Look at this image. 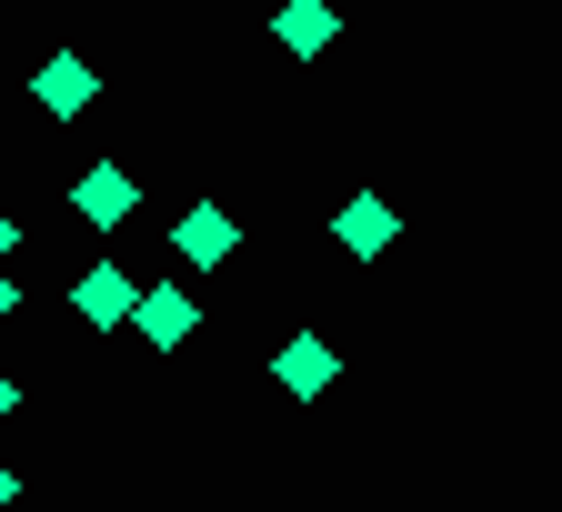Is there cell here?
<instances>
[{"mask_svg":"<svg viewBox=\"0 0 562 512\" xmlns=\"http://www.w3.org/2000/svg\"><path fill=\"white\" fill-rule=\"evenodd\" d=\"M171 252H181V271H222L241 252V222H232L222 201H191L181 222H171Z\"/></svg>","mask_w":562,"mask_h":512,"instance_id":"1","label":"cell"},{"mask_svg":"<svg viewBox=\"0 0 562 512\" xmlns=\"http://www.w3.org/2000/svg\"><path fill=\"white\" fill-rule=\"evenodd\" d=\"M331 242H341L351 261H382V252L402 242V211H392L382 191H351V201L331 211Z\"/></svg>","mask_w":562,"mask_h":512,"instance_id":"2","label":"cell"},{"mask_svg":"<svg viewBox=\"0 0 562 512\" xmlns=\"http://www.w3.org/2000/svg\"><path fill=\"white\" fill-rule=\"evenodd\" d=\"M140 291H151V281H131L121 261H91L81 281H70V312H81V322H101V332H111V322H140Z\"/></svg>","mask_w":562,"mask_h":512,"instance_id":"3","label":"cell"},{"mask_svg":"<svg viewBox=\"0 0 562 512\" xmlns=\"http://www.w3.org/2000/svg\"><path fill=\"white\" fill-rule=\"evenodd\" d=\"M331 372H341V352H331L322 332H292V342L271 352V382L292 392V402H322V392H331Z\"/></svg>","mask_w":562,"mask_h":512,"instance_id":"4","label":"cell"},{"mask_svg":"<svg viewBox=\"0 0 562 512\" xmlns=\"http://www.w3.org/2000/svg\"><path fill=\"white\" fill-rule=\"evenodd\" d=\"M70 211H81L91 232H121L131 211H140V181H131V171H111V162H91L81 181H70Z\"/></svg>","mask_w":562,"mask_h":512,"instance_id":"5","label":"cell"},{"mask_svg":"<svg viewBox=\"0 0 562 512\" xmlns=\"http://www.w3.org/2000/svg\"><path fill=\"white\" fill-rule=\"evenodd\" d=\"M91 91H101V81H91V60H81V51H50V60L31 70V101H41L50 121H81Z\"/></svg>","mask_w":562,"mask_h":512,"instance_id":"6","label":"cell"},{"mask_svg":"<svg viewBox=\"0 0 562 512\" xmlns=\"http://www.w3.org/2000/svg\"><path fill=\"white\" fill-rule=\"evenodd\" d=\"M191 332H201L191 281H151V291H140V342H151V352H181Z\"/></svg>","mask_w":562,"mask_h":512,"instance_id":"7","label":"cell"},{"mask_svg":"<svg viewBox=\"0 0 562 512\" xmlns=\"http://www.w3.org/2000/svg\"><path fill=\"white\" fill-rule=\"evenodd\" d=\"M271 41L292 51V60H322L341 41V11H331V0H281V11H271Z\"/></svg>","mask_w":562,"mask_h":512,"instance_id":"8","label":"cell"},{"mask_svg":"<svg viewBox=\"0 0 562 512\" xmlns=\"http://www.w3.org/2000/svg\"><path fill=\"white\" fill-rule=\"evenodd\" d=\"M21 252V222H11V211H0V261H11Z\"/></svg>","mask_w":562,"mask_h":512,"instance_id":"9","label":"cell"},{"mask_svg":"<svg viewBox=\"0 0 562 512\" xmlns=\"http://www.w3.org/2000/svg\"><path fill=\"white\" fill-rule=\"evenodd\" d=\"M11 412H21V382H11V372H0V422H11Z\"/></svg>","mask_w":562,"mask_h":512,"instance_id":"10","label":"cell"},{"mask_svg":"<svg viewBox=\"0 0 562 512\" xmlns=\"http://www.w3.org/2000/svg\"><path fill=\"white\" fill-rule=\"evenodd\" d=\"M11 312H21V291H11V271H0V322H11Z\"/></svg>","mask_w":562,"mask_h":512,"instance_id":"11","label":"cell"},{"mask_svg":"<svg viewBox=\"0 0 562 512\" xmlns=\"http://www.w3.org/2000/svg\"><path fill=\"white\" fill-rule=\"evenodd\" d=\"M11 492H21V472H11V463H0V512H11Z\"/></svg>","mask_w":562,"mask_h":512,"instance_id":"12","label":"cell"}]
</instances>
